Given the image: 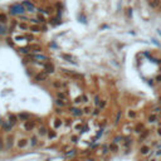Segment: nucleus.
<instances>
[{
	"label": "nucleus",
	"mask_w": 161,
	"mask_h": 161,
	"mask_svg": "<svg viewBox=\"0 0 161 161\" xmlns=\"http://www.w3.org/2000/svg\"><path fill=\"white\" fill-rule=\"evenodd\" d=\"M9 10L12 15H23L25 13V8L23 6V4H13Z\"/></svg>",
	"instance_id": "1"
},
{
	"label": "nucleus",
	"mask_w": 161,
	"mask_h": 161,
	"mask_svg": "<svg viewBox=\"0 0 161 161\" xmlns=\"http://www.w3.org/2000/svg\"><path fill=\"white\" fill-rule=\"evenodd\" d=\"M27 57L29 59H33V61H37V62H46L48 61V57L44 56V54H39V53H34V54H28Z\"/></svg>",
	"instance_id": "2"
},
{
	"label": "nucleus",
	"mask_w": 161,
	"mask_h": 161,
	"mask_svg": "<svg viewBox=\"0 0 161 161\" xmlns=\"http://www.w3.org/2000/svg\"><path fill=\"white\" fill-rule=\"evenodd\" d=\"M14 136L13 135H8L5 138V150H12L13 149V146H14Z\"/></svg>",
	"instance_id": "3"
},
{
	"label": "nucleus",
	"mask_w": 161,
	"mask_h": 161,
	"mask_svg": "<svg viewBox=\"0 0 161 161\" xmlns=\"http://www.w3.org/2000/svg\"><path fill=\"white\" fill-rule=\"evenodd\" d=\"M23 6L25 8V10H27V12H29V13L35 12L34 4H33L32 1H29V0H25V1H23Z\"/></svg>",
	"instance_id": "4"
},
{
	"label": "nucleus",
	"mask_w": 161,
	"mask_h": 161,
	"mask_svg": "<svg viewBox=\"0 0 161 161\" xmlns=\"http://www.w3.org/2000/svg\"><path fill=\"white\" fill-rule=\"evenodd\" d=\"M47 78H48V74H47L46 72H40V73H37L34 77V79L37 80V82H44V80H47Z\"/></svg>",
	"instance_id": "5"
},
{
	"label": "nucleus",
	"mask_w": 161,
	"mask_h": 161,
	"mask_svg": "<svg viewBox=\"0 0 161 161\" xmlns=\"http://www.w3.org/2000/svg\"><path fill=\"white\" fill-rule=\"evenodd\" d=\"M44 72H46L47 74H51L54 72V66H53L51 62H46L44 63Z\"/></svg>",
	"instance_id": "6"
},
{
	"label": "nucleus",
	"mask_w": 161,
	"mask_h": 161,
	"mask_svg": "<svg viewBox=\"0 0 161 161\" xmlns=\"http://www.w3.org/2000/svg\"><path fill=\"white\" fill-rule=\"evenodd\" d=\"M1 127H3V130L5 131V132H10L13 128V125L9 122V121H3V123H1Z\"/></svg>",
	"instance_id": "7"
},
{
	"label": "nucleus",
	"mask_w": 161,
	"mask_h": 161,
	"mask_svg": "<svg viewBox=\"0 0 161 161\" xmlns=\"http://www.w3.org/2000/svg\"><path fill=\"white\" fill-rule=\"evenodd\" d=\"M69 111H71V113L74 116V117H80V116L83 115V111L79 108H77V107H71Z\"/></svg>",
	"instance_id": "8"
},
{
	"label": "nucleus",
	"mask_w": 161,
	"mask_h": 161,
	"mask_svg": "<svg viewBox=\"0 0 161 161\" xmlns=\"http://www.w3.org/2000/svg\"><path fill=\"white\" fill-rule=\"evenodd\" d=\"M34 126H35V123H34V121H25L24 122V130L25 131H32L33 128H34Z\"/></svg>",
	"instance_id": "9"
},
{
	"label": "nucleus",
	"mask_w": 161,
	"mask_h": 161,
	"mask_svg": "<svg viewBox=\"0 0 161 161\" xmlns=\"http://www.w3.org/2000/svg\"><path fill=\"white\" fill-rule=\"evenodd\" d=\"M27 145H28V140H27V138H20V140L17 142L18 149H25Z\"/></svg>",
	"instance_id": "10"
},
{
	"label": "nucleus",
	"mask_w": 161,
	"mask_h": 161,
	"mask_svg": "<svg viewBox=\"0 0 161 161\" xmlns=\"http://www.w3.org/2000/svg\"><path fill=\"white\" fill-rule=\"evenodd\" d=\"M145 131V125L144 123H137L136 126H135V128H133V132H136V133H142Z\"/></svg>",
	"instance_id": "11"
},
{
	"label": "nucleus",
	"mask_w": 161,
	"mask_h": 161,
	"mask_svg": "<svg viewBox=\"0 0 161 161\" xmlns=\"http://www.w3.org/2000/svg\"><path fill=\"white\" fill-rule=\"evenodd\" d=\"M8 32H9V28H8L6 23L0 24V35H6L8 34Z\"/></svg>",
	"instance_id": "12"
},
{
	"label": "nucleus",
	"mask_w": 161,
	"mask_h": 161,
	"mask_svg": "<svg viewBox=\"0 0 161 161\" xmlns=\"http://www.w3.org/2000/svg\"><path fill=\"white\" fill-rule=\"evenodd\" d=\"M18 118H19L18 116H15V115H14V113H10V115H9V117H8V121H9V122L12 123L13 126H14V125H17Z\"/></svg>",
	"instance_id": "13"
},
{
	"label": "nucleus",
	"mask_w": 161,
	"mask_h": 161,
	"mask_svg": "<svg viewBox=\"0 0 161 161\" xmlns=\"http://www.w3.org/2000/svg\"><path fill=\"white\" fill-rule=\"evenodd\" d=\"M140 154H141V155H149L150 154V147L149 146H147V145H142V146H141V149H140Z\"/></svg>",
	"instance_id": "14"
},
{
	"label": "nucleus",
	"mask_w": 161,
	"mask_h": 161,
	"mask_svg": "<svg viewBox=\"0 0 161 161\" xmlns=\"http://www.w3.org/2000/svg\"><path fill=\"white\" fill-rule=\"evenodd\" d=\"M147 121H149L150 123H155L159 121V116L156 115V113H151V115L147 117Z\"/></svg>",
	"instance_id": "15"
},
{
	"label": "nucleus",
	"mask_w": 161,
	"mask_h": 161,
	"mask_svg": "<svg viewBox=\"0 0 161 161\" xmlns=\"http://www.w3.org/2000/svg\"><path fill=\"white\" fill-rule=\"evenodd\" d=\"M149 135H150V131L149 130H145L142 133H140V138H138V142H142L145 138H147L149 137Z\"/></svg>",
	"instance_id": "16"
},
{
	"label": "nucleus",
	"mask_w": 161,
	"mask_h": 161,
	"mask_svg": "<svg viewBox=\"0 0 161 161\" xmlns=\"http://www.w3.org/2000/svg\"><path fill=\"white\" fill-rule=\"evenodd\" d=\"M66 104H67V101H66V99H61V98H57V99H56V106H57V107H61V108H62Z\"/></svg>",
	"instance_id": "17"
},
{
	"label": "nucleus",
	"mask_w": 161,
	"mask_h": 161,
	"mask_svg": "<svg viewBox=\"0 0 161 161\" xmlns=\"http://www.w3.org/2000/svg\"><path fill=\"white\" fill-rule=\"evenodd\" d=\"M30 47V51H32V52H40V51H42V47L39 46V44H32V46H29Z\"/></svg>",
	"instance_id": "18"
},
{
	"label": "nucleus",
	"mask_w": 161,
	"mask_h": 161,
	"mask_svg": "<svg viewBox=\"0 0 161 161\" xmlns=\"http://www.w3.org/2000/svg\"><path fill=\"white\" fill-rule=\"evenodd\" d=\"M18 117H19L22 121H24V122H25V121H29L30 115H29V113H24V112H22V113H19V116H18Z\"/></svg>",
	"instance_id": "19"
},
{
	"label": "nucleus",
	"mask_w": 161,
	"mask_h": 161,
	"mask_svg": "<svg viewBox=\"0 0 161 161\" xmlns=\"http://www.w3.org/2000/svg\"><path fill=\"white\" fill-rule=\"evenodd\" d=\"M62 126V120L61 118H56V120L53 121V127L57 130V128H59V127Z\"/></svg>",
	"instance_id": "20"
},
{
	"label": "nucleus",
	"mask_w": 161,
	"mask_h": 161,
	"mask_svg": "<svg viewBox=\"0 0 161 161\" xmlns=\"http://www.w3.org/2000/svg\"><path fill=\"white\" fill-rule=\"evenodd\" d=\"M77 155V150L74 149H72V150H69L68 152H66V157L67 159H69V157H73V156Z\"/></svg>",
	"instance_id": "21"
},
{
	"label": "nucleus",
	"mask_w": 161,
	"mask_h": 161,
	"mask_svg": "<svg viewBox=\"0 0 161 161\" xmlns=\"http://www.w3.org/2000/svg\"><path fill=\"white\" fill-rule=\"evenodd\" d=\"M131 144H132V138H131V137L123 138V146H125V147H130V146H131Z\"/></svg>",
	"instance_id": "22"
},
{
	"label": "nucleus",
	"mask_w": 161,
	"mask_h": 161,
	"mask_svg": "<svg viewBox=\"0 0 161 161\" xmlns=\"http://www.w3.org/2000/svg\"><path fill=\"white\" fill-rule=\"evenodd\" d=\"M101 152H102V155L108 154L109 152V146L108 145H102V147H101Z\"/></svg>",
	"instance_id": "23"
},
{
	"label": "nucleus",
	"mask_w": 161,
	"mask_h": 161,
	"mask_svg": "<svg viewBox=\"0 0 161 161\" xmlns=\"http://www.w3.org/2000/svg\"><path fill=\"white\" fill-rule=\"evenodd\" d=\"M118 151V146H117V144H112L109 145V152H117Z\"/></svg>",
	"instance_id": "24"
},
{
	"label": "nucleus",
	"mask_w": 161,
	"mask_h": 161,
	"mask_svg": "<svg viewBox=\"0 0 161 161\" xmlns=\"http://www.w3.org/2000/svg\"><path fill=\"white\" fill-rule=\"evenodd\" d=\"M38 136H32V138H30V145L32 146H37L38 145Z\"/></svg>",
	"instance_id": "25"
},
{
	"label": "nucleus",
	"mask_w": 161,
	"mask_h": 161,
	"mask_svg": "<svg viewBox=\"0 0 161 161\" xmlns=\"http://www.w3.org/2000/svg\"><path fill=\"white\" fill-rule=\"evenodd\" d=\"M30 30H32L33 33H38V32H42V28H40L39 25H32V27H30Z\"/></svg>",
	"instance_id": "26"
},
{
	"label": "nucleus",
	"mask_w": 161,
	"mask_h": 161,
	"mask_svg": "<svg viewBox=\"0 0 161 161\" xmlns=\"http://www.w3.org/2000/svg\"><path fill=\"white\" fill-rule=\"evenodd\" d=\"M6 20H8V17H6L5 13H0V24L6 23Z\"/></svg>",
	"instance_id": "27"
},
{
	"label": "nucleus",
	"mask_w": 161,
	"mask_h": 161,
	"mask_svg": "<svg viewBox=\"0 0 161 161\" xmlns=\"http://www.w3.org/2000/svg\"><path fill=\"white\" fill-rule=\"evenodd\" d=\"M47 135H48V138H49V140H53V138L57 137V132H56V131H48Z\"/></svg>",
	"instance_id": "28"
},
{
	"label": "nucleus",
	"mask_w": 161,
	"mask_h": 161,
	"mask_svg": "<svg viewBox=\"0 0 161 161\" xmlns=\"http://www.w3.org/2000/svg\"><path fill=\"white\" fill-rule=\"evenodd\" d=\"M48 133V130H47V127L46 126H42L39 128V135L40 136H44V135H47Z\"/></svg>",
	"instance_id": "29"
},
{
	"label": "nucleus",
	"mask_w": 161,
	"mask_h": 161,
	"mask_svg": "<svg viewBox=\"0 0 161 161\" xmlns=\"http://www.w3.org/2000/svg\"><path fill=\"white\" fill-rule=\"evenodd\" d=\"M20 52L22 53H24V54H27L28 56L29 54V52H30V47H23V48H20Z\"/></svg>",
	"instance_id": "30"
},
{
	"label": "nucleus",
	"mask_w": 161,
	"mask_h": 161,
	"mask_svg": "<svg viewBox=\"0 0 161 161\" xmlns=\"http://www.w3.org/2000/svg\"><path fill=\"white\" fill-rule=\"evenodd\" d=\"M136 115H137V113H136V111H132V109H131V111H128V118L133 120V118H136Z\"/></svg>",
	"instance_id": "31"
},
{
	"label": "nucleus",
	"mask_w": 161,
	"mask_h": 161,
	"mask_svg": "<svg viewBox=\"0 0 161 161\" xmlns=\"http://www.w3.org/2000/svg\"><path fill=\"white\" fill-rule=\"evenodd\" d=\"M159 3H160L159 0H149V4L152 6V8H156V6L159 5Z\"/></svg>",
	"instance_id": "32"
},
{
	"label": "nucleus",
	"mask_w": 161,
	"mask_h": 161,
	"mask_svg": "<svg viewBox=\"0 0 161 161\" xmlns=\"http://www.w3.org/2000/svg\"><path fill=\"white\" fill-rule=\"evenodd\" d=\"M4 149H5V140L0 136V151L4 150Z\"/></svg>",
	"instance_id": "33"
},
{
	"label": "nucleus",
	"mask_w": 161,
	"mask_h": 161,
	"mask_svg": "<svg viewBox=\"0 0 161 161\" xmlns=\"http://www.w3.org/2000/svg\"><path fill=\"white\" fill-rule=\"evenodd\" d=\"M64 84L63 83H61L59 80H56V82H53V87H56V88H62Z\"/></svg>",
	"instance_id": "34"
},
{
	"label": "nucleus",
	"mask_w": 161,
	"mask_h": 161,
	"mask_svg": "<svg viewBox=\"0 0 161 161\" xmlns=\"http://www.w3.org/2000/svg\"><path fill=\"white\" fill-rule=\"evenodd\" d=\"M19 28L22 29V30H28L29 27H28V24L27 23H20L19 24Z\"/></svg>",
	"instance_id": "35"
},
{
	"label": "nucleus",
	"mask_w": 161,
	"mask_h": 161,
	"mask_svg": "<svg viewBox=\"0 0 161 161\" xmlns=\"http://www.w3.org/2000/svg\"><path fill=\"white\" fill-rule=\"evenodd\" d=\"M93 102H94V104L96 106H99V102H101V98H99V96H94V98H93Z\"/></svg>",
	"instance_id": "36"
},
{
	"label": "nucleus",
	"mask_w": 161,
	"mask_h": 161,
	"mask_svg": "<svg viewBox=\"0 0 161 161\" xmlns=\"http://www.w3.org/2000/svg\"><path fill=\"white\" fill-rule=\"evenodd\" d=\"M121 115H122V112H121V111H117V116H116V120H115V125H117V123L120 122Z\"/></svg>",
	"instance_id": "37"
},
{
	"label": "nucleus",
	"mask_w": 161,
	"mask_h": 161,
	"mask_svg": "<svg viewBox=\"0 0 161 161\" xmlns=\"http://www.w3.org/2000/svg\"><path fill=\"white\" fill-rule=\"evenodd\" d=\"M121 140H123V137H122V136H116V137H113L112 142H113V144H118Z\"/></svg>",
	"instance_id": "38"
},
{
	"label": "nucleus",
	"mask_w": 161,
	"mask_h": 161,
	"mask_svg": "<svg viewBox=\"0 0 161 161\" xmlns=\"http://www.w3.org/2000/svg\"><path fill=\"white\" fill-rule=\"evenodd\" d=\"M15 40L17 42H23V40H27V38H25V35H17Z\"/></svg>",
	"instance_id": "39"
},
{
	"label": "nucleus",
	"mask_w": 161,
	"mask_h": 161,
	"mask_svg": "<svg viewBox=\"0 0 161 161\" xmlns=\"http://www.w3.org/2000/svg\"><path fill=\"white\" fill-rule=\"evenodd\" d=\"M57 98H61V99H66V98H67V96H66V93H63V92H58L57 93Z\"/></svg>",
	"instance_id": "40"
},
{
	"label": "nucleus",
	"mask_w": 161,
	"mask_h": 161,
	"mask_svg": "<svg viewBox=\"0 0 161 161\" xmlns=\"http://www.w3.org/2000/svg\"><path fill=\"white\" fill-rule=\"evenodd\" d=\"M63 58H66V59H69V62L74 63V58L71 57V56H68V54H63Z\"/></svg>",
	"instance_id": "41"
},
{
	"label": "nucleus",
	"mask_w": 161,
	"mask_h": 161,
	"mask_svg": "<svg viewBox=\"0 0 161 161\" xmlns=\"http://www.w3.org/2000/svg\"><path fill=\"white\" fill-rule=\"evenodd\" d=\"M106 104H107V102H106L104 99H101V102H99V106H98V107L102 109V108H104V107H106Z\"/></svg>",
	"instance_id": "42"
},
{
	"label": "nucleus",
	"mask_w": 161,
	"mask_h": 161,
	"mask_svg": "<svg viewBox=\"0 0 161 161\" xmlns=\"http://www.w3.org/2000/svg\"><path fill=\"white\" fill-rule=\"evenodd\" d=\"M82 111H83V113H86V115H89V113H91V107H88V106H87V107H84V108L82 109Z\"/></svg>",
	"instance_id": "43"
},
{
	"label": "nucleus",
	"mask_w": 161,
	"mask_h": 161,
	"mask_svg": "<svg viewBox=\"0 0 161 161\" xmlns=\"http://www.w3.org/2000/svg\"><path fill=\"white\" fill-rule=\"evenodd\" d=\"M99 112H101V108H99V107H97V108L93 109L92 115H93V116H98V115H99Z\"/></svg>",
	"instance_id": "44"
},
{
	"label": "nucleus",
	"mask_w": 161,
	"mask_h": 161,
	"mask_svg": "<svg viewBox=\"0 0 161 161\" xmlns=\"http://www.w3.org/2000/svg\"><path fill=\"white\" fill-rule=\"evenodd\" d=\"M78 140H79V137H78V136H72V137H71V141H72L73 144L78 142Z\"/></svg>",
	"instance_id": "45"
},
{
	"label": "nucleus",
	"mask_w": 161,
	"mask_h": 161,
	"mask_svg": "<svg viewBox=\"0 0 161 161\" xmlns=\"http://www.w3.org/2000/svg\"><path fill=\"white\" fill-rule=\"evenodd\" d=\"M38 20H39L40 23H43V22H46V19H44V17H43L42 14H38Z\"/></svg>",
	"instance_id": "46"
},
{
	"label": "nucleus",
	"mask_w": 161,
	"mask_h": 161,
	"mask_svg": "<svg viewBox=\"0 0 161 161\" xmlns=\"http://www.w3.org/2000/svg\"><path fill=\"white\" fill-rule=\"evenodd\" d=\"M152 111H154V113H160V112H161V107H154V109H152Z\"/></svg>",
	"instance_id": "47"
},
{
	"label": "nucleus",
	"mask_w": 161,
	"mask_h": 161,
	"mask_svg": "<svg viewBox=\"0 0 161 161\" xmlns=\"http://www.w3.org/2000/svg\"><path fill=\"white\" fill-rule=\"evenodd\" d=\"M80 102H82V96H79V97H77V98L74 99V103H76V104L80 103Z\"/></svg>",
	"instance_id": "48"
},
{
	"label": "nucleus",
	"mask_w": 161,
	"mask_h": 161,
	"mask_svg": "<svg viewBox=\"0 0 161 161\" xmlns=\"http://www.w3.org/2000/svg\"><path fill=\"white\" fill-rule=\"evenodd\" d=\"M24 35H25V38H27V39H29V40H33V39H34V37H33L32 34H24Z\"/></svg>",
	"instance_id": "49"
},
{
	"label": "nucleus",
	"mask_w": 161,
	"mask_h": 161,
	"mask_svg": "<svg viewBox=\"0 0 161 161\" xmlns=\"http://www.w3.org/2000/svg\"><path fill=\"white\" fill-rule=\"evenodd\" d=\"M56 112H57L58 115H61V113H62V109H61V107H58V108H56Z\"/></svg>",
	"instance_id": "50"
},
{
	"label": "nucleus",
	"mask_w": 161,
	"mask_h": 161,
	"mask_svg": "<svg viewBox=\"0 0 161 161\" xmlns=\"http://www.w3.org/2000/svg\"><path fill=\"white\" fill-rule=\"evenodd\" d=\"M82 99H83L84 102H87V101H88V97H87L86 94H83V96H82Z\"/></svg>",
	"instance_id": "51"
},
{
	"label": "nucleus",
	"mask_w": 161,
	"mask_h": 161,
	"mask_svg": "<svg viewBox=\"0 0 161 161\" xmlns=\"http://www.w3.org/2000/svg\"><path fill=\"white\" fill-rule=\"evenodd\" d=\"M157 135L161 137V127H159V128H157Z\"/></svg>",
	"instance_id": "52"
},
{
	"label": "nucleus",
	"mask_w": 161,
	"mask_h": 161,
	"mask_svg": "<svg viewBox=\"0 0 161 161\" xmlns=\"http://www.w3.org/2000/svg\"><path fill=\"white\" fill-rule=\"evenodd\" d=\"M156 82H161V76H157V77H156Z\"/></svg>",
	"instance_id": "53"
},
{
	"label": "nucleus",
	"mask_w": 161,
	"mask_h": 161,
	"mask_svg": "<svg viewBox=\"0 0 161 161\" xmlns=\"http://www.w3.org/2000/svg\"><path fill=\"white\" fill-rule=\"evenodd\" d=\"M156 156H161V149L159 150V151H157V152H156Z\"/></svg>",
	"instance_id": "54"
},
{
	"label": "nucleus",
	"mask_w": 161,
	"mask_h": 161,
	"mask_svg": "<svg viewBox=\"0 0 161 161\" xmlns=\"http://www.w3.org/2000/svg\"><path fill=\"white\" fill-rule=\"evenodd\" d=\"M66 125H67V126H69V125H71V120H67V122H66Z\"/></svg>",
	"instance_id": "55"
},
{
	"label": "nucleus",
	"mask_w": 161,
	"mask_h": 161,
	"mask_svg": "<svg viewBox=\"0 0 161 161\" xmlns=\"http://www.w3.org/2000/svg\"><path fill=\"white\" fill-rule=\"evenodd\" d=\"M86 161H94V159H92V157H88Z\"/></svg>",
	"instance_id": "56"
},
{
	"label": "nucleus",
	"mask_w": 161,
	"mask_h": 161,
	"mask_svg": "<svg viewBox=\"0 0 161 161\" xmlns=\"http://www.w3.org/2000/svg\"><path fill=\"white\" fill-rule=\"evenodd\" d=\"M22 19H23V20H28V18L24 17V15H22Z\"/></svg>",
	"instance_id": "57"
},
{
	"label": "nucleus",
	"mask_w": 161,
	"mask_h": 161,
	"mask_svg": "<svg viewBox=\"0 0 161 161\" xmlns=\"http://www.w3.org/2000/svg\"><path fill=\"white\" fill-rule=\"evenodd\" d=\"M149 161H156V160H155V159H151V160H149Z\"/></svg>",
	"instance_id": "58"
},
{
	"label": "nucleus",
	"mask_w": 161,
	"mask_h": 161,
	"mask_svg": "<svg viewBox=\"0 0 161 161\" xmlns=\"http://www.w3.org/2000/svg\"><path fill=\"white\" fill-rule=\"evenodd\" d=\"M159 101H160V103H161V97H160V98H159Z\"/></svg>",
	"instance_id": "59"
},
{
	"label": "nucleus",
	"mask_w": 161,
	"mask_h": 161,
	"mask_svg": "<svg viewBox=\"0 0 161 161\" xmlns=\"http://www.w3.org/2000/svg\"><path fill=\"white\" fill-rule=\"evenodd\" d=\"M1 123H3V121H1V120H0V125H1Z\"/></svg>",
	"instance_id": "60"
},
{
	"label": "nucleus",
	"mask_w": 161,
	"mask_h": 161,
	"mask_svg": "<svg viewBox=\"0 0 161 161\" xmlns=\"http://www.w3.org/2000/svg\"><path fill=\"white\" fill-rule=\"evenodd\" d=\"M73 161H78V160H73Z\"/></svg>",
	"instance_id": "61"
},
{
	"label": "nucleus",
	"mask_w": 161,
	"mask_h": 161,
	"mask_svg": "<svg viewBox=\"0 0 161 161\" xmlns=\"http://www.w3.org/2000/svg\"><path fill=\"white\" fill-rule=\"evenodd\" d=\"M160 71H161V68H160Z\"/></svg>",
	"instance_id": "62"
}]
</instances>
